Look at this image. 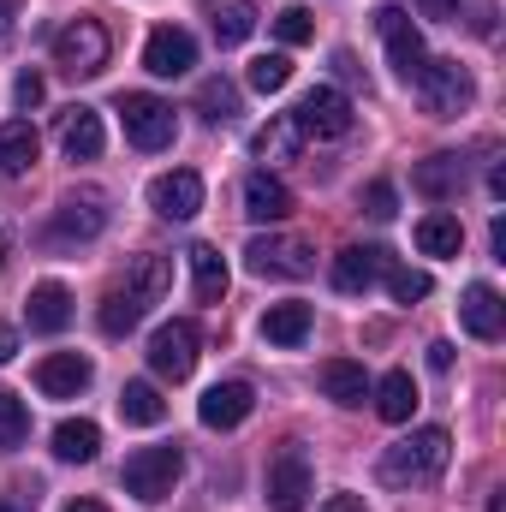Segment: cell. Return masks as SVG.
Returning a JSON list of instances; mask_svg holds the SVG:
<instances>
[{
  "instance_id": "cell-1",
  "label": "cell",
  "mask_w": 506,
  "mask_h": 512,
  "mask_svg": "<svg viewBox=\"0 0 506 512\" xmlns=\"http://www.w3.org/2000/svg\"><path fill=\"white\" fill-rule=\"evenodd\" d=\"M447 459H453V435L447 429H417V435H405L381 453V483L387 489H429V483H441Z\"/></svg>"
},
{
  "instance_id": "cell-2",
  "label": "cell",
  "mask_w": 506,
  "mask_h": 512,
  "mask_svg": "<svg viewBox=\"0 0 506 512\" xmlns=\"http://www.w3.org/2000/svg\"><path fill=\"white\" fill-rule=\"evenodd\" d=\"M411 84H417V102H423L429 120H459L471 108V96H477V84H471V72L459 60H423V72Z\"/></svg>"
},
{
  "instance_id": "cell-3",
  "label": "cell",
  "mask_w": 506,
  "mask_h": 512,
  "mask_svg": "<svg viewBox=\"0 0 506 512\" xmlns=\"http://www.w3.org/2000/svg\"><path fill=\"white\" fill-rule=\"evenodd\" d=\"M245 268L268 274V280H310L316 274V251L292 233H256L245 245Z\"/></svg>"
},
{
  "instance_id": "cell-4",
  "label": "cell",
  "mask_w": 506,
  "mask_h": 512,
  "mask_svg": "<svg viewBox=\"0 0 506 512\" xmlns=\"http://www.w3.org/2000/svg\"><path fill=\"white\" fill-rule=\"evenodd\" d=\"M108 30L96 24V18H72L60 36H54V66L66 72V78H96L102 66H108Z\"/></svg>"
},
{
  "instance_id": "cell-5",
  "label": "cell",
  "mask_w": 506,
  "mask_h": 512,
  "mask_svg": "<svg viewBox=\"0 0 506 512\" xmlns=\"http://www.w3.org/2000/svg\"><path fill=\"white\" fill-rule=\"evenodd\" d=\"M179 471H185V459H179V447H137L126 459V471H120V483H126V495L137 501H167L173 495V483H179Z\"/></svg>"
},
{
  "instance_id": "cell-6",
  "label": "cell",
  "mask_w": 506,
  "mask_h": 512,
  "mask_svg": "<svg viewBox=\"0 0 506 512\" xmlns=\"http://www.w3.org/2000/svg\"><path fill=\"white\" fill-rule=\"evenodd\" d=\"M197 346H203V334H197V322H161L155 334H149V370L161 376V382H185L191 370H197Z\"/></svg>"
},
{
  "instance_id": "cell-7",
  "label": "cell",
  "mask_w": 506,
  "mask_h": 512,
  "mask_svg": "<svg viewBox=\"0 0 506 512\" xmlns=\"http://www.w3.org/2000/svg\"><path fill=\"white\" fill-rule=\"evenodd\" d=\"M268 507L274 512H304L310 507V453L298 441H286L268 459Z\"/></svg>"
},
{
  "instance_id": "cell-8",
  "label": "cell",
  "mask_w": 506,
  "mask_h": 512,
  "mask_svg": "<svg viewBox=\"0 0 506 512\" xmlns=\"http://www.w3.org/2000/svg\"><path fill=\"white\" fill-rule=\"evenodd\" d=\"M120 120H126V137L137 143V149H149V155H155V149H167V143H173V131H179V126H173V108H167L161 96H143V90L120 102Z\"/></svg>"
},
{
  "instance_id": "cell-9",
  "label": "cell",
  "mask_w": 506,
  "mask_h": 512,
  "mask_svg": "<svg viewBox=\"0 0 506 512\" xmlns=\"http://www.w3.org/2000/svg\"><path fill=\"white\" fill-rule=\"evenodd\" d=\"M292 120L304 137H346L352 131V102L334 90V84H316L298 108H292Z\"/></svg>"
},
{
  "instance_id": "cell-10",
  "label": "cell",
  "mask_w": 506,
  "mask_h": 512,
  "mask_svg": "<svg viewBox=\"0 0 506 512\" xmlns=\"http://www.w3.org/2000/svg\"><path fill=\"white\" fill-rule=\"evenodd\" d=\"M376 30H381V42H387V66L411 84V78L423 72V60H429V54H423V36L411 30V18H405L399 6H381V12H376Z\"/></svg>"
},
{
  "instance_id": "cell-11",
  "label": "cell",
  "mask_w": 506,
  "mask_h": 512,
  "mask_svg": "<svg viewBox=\"0 0 506 512\" xmlns=\"http://www.w3.org/2000/svg\"><path fill=\"white\" fill-rule=\"evenodd\" d=\"M143 66H149L155 78H185V72L197 66V42H191V30H179V24L149 30V42H143Z\"/></svg>"
},
{
  "instance_id": "cell-12",
  "label": "cell",
  "mask_w": 506,
  "mask_h": 512,
  "mask_svg": "<svg viewBox=\"0 0 506 512\" xmlns=\"http://www.w3.org/2000/svg\"><path fill=\"white\" fill-rule=\"evenodd\" d=\"M149 209H155L161 221H191V215L203 209V179H197L191 167L161 173V179L149 185Z\"/></svg>"
},
{
  "instance_id": "cell-13",
  "label": "cell",
  "mask_w": 506,
  "mask_h": 512,
  "mask_svg": "<svg viewBox=\"0 0 506 512\" xmlns=\"http://www.w3.org/2000/svg\"><path fill=\"white\" fill-rule=\"evenodd\" d=\"M102 227H108L102 191H78V197H66V203L54 209V227H48V239H54V245H72V239H96Z\"/></svg>"
},
{
  "instance_id": "cell-14",
  "label": "cell",
  "mask_w": 506,
  "mask_h": 512,
  "mask_svg": "<svg viewBox=\"0 0 506 512\" xmlns=\"http://www.w3.org/2000/svg\"><path fill=\"white\" fill-rule=\"evenodd\" d=\"M387 262H393V256L381 251V245H352V251H340L334 256V292L364 298L381 274H387Z\"/></svg>"
},
{
  "instance_id": "cell-15",
  "label": "cell",
  "mask_w": 506,
  "mask_h": 512,
  "mask_svg": "<svg viewBox=\"0 0 506 512\" xmlns=\"http://www.w3.org/2000/svg\"><path fill=\"white\" fill-rule=\"evenodd\" d=\"M90 382H96V364H90L84 352H54V358L36 364V387H42L48 399H78Z\"/></svg>"
},
{
  "instance_id": "cell-16",
  "label": "cell",
  "mask_w": 506,
  "mask_h": 512,
  "mask_svg": "<svg viewBox=\"0 0 506 512\" xmlns=\"http://www.w3.org/2000/svg\"><path fill=\"white\" fill-rule=\"evenodd\" d=\"M251 411H256L251 382H215L203 399H197V417H203V429H239Z\"/></svg>"
},
{
  "instance_id": "cell-17",
  "label": "cell",
  "mask_w": 506,
  "mask_h": 512,
  "mask_svg": "<svg viewBox=\"0 0 506 512\" xmlns=\"http://www.w3.org/2000/svg\"><path fill=\"white\" fill-rule=\"evenodd\" d=\"M459 322H465V334H471V340H501V328H506L501 292L477 280V286L465 292V304H459Z\"/></svg>"
},
{
  "instance_id": "cell-18",
  "label": "cell",
  "mask_w": 506,
  "mask_h": 512,
  "mask_svg": "<svg viewBox=\"0 0 506 512\" xmlns=\"http://www.w3.org/2000/svg\"><path fill=\"white\" fill-rule=\"evenodd\" d=\"M102 143H108V131H102V114H96V108H66V114H60V149H66L72 161H96Z\"/></svg>"
},
{
  "instance_id": "cell-19",
  "label": "cell",
  "mask_w": 506,
  "mask_h": 512,
  "mask_svg": "<svg viewBox=\"0 0 506 512\" xmlns=\"http://www.w3.org/2000/svg\"><path fill=\"white\" fill-rule=\"evenodd\" d=\"M36 155H42V137H36L30 120H6L0 126V173L6 179H24L36 167Z\"/></svg>"
},
{
  "instance_id": "cell-20",
  "label": "cell",
  "mask_w": 506,
  "mask_h": 512,
  "mask_svg": "<svg viewBox=\"0 0 506 512\" xmlns=\"http://www.w3.org/2000/svg\"><path fill=\"white\" fill-rule=\"evenodd\" d=\"M245 215H251V221H268V227L286 221V215H292V191H286L274 173H251V179H245Z\"/></svg>"
},
{
  "instance_id": "cell-21",
  "label": "cell",
  "mask_w": 506,
  "mask_h": 512,
  "mask_svg": "<svg viewBox=\"0 0 506 512\" xmlns=\"http://www.w3.org/2000/svg\"><path fill=\"white\" fill-rule=\"evenodd\" d=\"M66 322H72V292H66L60 280L30 286V328H36V334H60Z\"/></svg>"
},
{
  "instance_id": "cell-22",
  "label": "cell",
  "mask_w": 506,
  "mask_h": 512,
  "mask_svg": "<svg viewBox=\"0 0 506 512\" xmlns=\"http://www.w3.org/2000/svg\"><path fill=\"white\" fill-rule=\"evenodd\" d=\"M417 251L423 256H459L465 251V227H459V215H453V209H429V215L417 221Z\"/></svg>"
},
{
  "instance_id": "cell-23",
  "label": "cell",
  "mask_w": 506,
  "mask_h": 512,
  "mask_svg": "<svg viewBox=\"0 0 506 512\" xmlns=\"http://www.w3.org/2000/svg\"><path fill=\"white\" fill-rule=\"evenodd\" d=\"M102 453V429L90 423V417H66L60 429H54V459H66V465H90Z\"/></svg>"
},
{
  "instance_id": "cell-24",
  "label": "cell",
  "mask_w": 506,
  "mask_h": 512,
  "mask_svg": "<svg viewBox=\"0 0 506 512\" xmlns=\"http://www.w3.org/2000/svg\"><path fill=\"white\" fill-rule=\"evenodd\" d=\"M322 393H328L334 405H364V399H370V376H364V364H352V358H328V364H322Z\"/></svg>"
},
{
  "instance_id": "cell-25",
  "label": "cell",
  "mask_w": 506,
  "mask_h": 512,
  "mask_svg": "<svg viewBox=\"0 0 506 512\" xmlns=\"http://www.w3.org/2000/svg\"><path fill=\"white\" fill-rule=\"evenodd\" d=\"M209 30H215L221 48H239L256 30V6L251 0H209Z\"/></svg>"
},
{
  "instance_id": "cell-26",
  "label": "cell",
  "mask_w": 506,
  "mask_h": 512,
  "mask_svg": "<svg viewBox=\"0 0 506 512\" xmlns=\"http://www.w3.org/2000/svg\"><path fill=\"white\" fill-rule=\"evenodd\" d=\"M191 286H197V304H221L227 298V256L215 245H191Z\"/></svg>"
},
{
  "instance_id": "cell-27",
  "label": "cell",
  "mask_w": 506,
  "mask_h": 512,
  "mask_svg": "<svg viewBox=\"0 0 506 512\" xmlns=\"http://www.w3.org/2000/svg\"><path fill=\"white\" fill-rule=\"evenodd\" d=\"M376 411H381V423H411V411H417V382H411V370H387V376H381Z\"/></svg>"
},
{
  "instance_id": "cell-28",
  "label": "cell",
  "mask_w": 506,
  "mask_h": 512,
  "mask_svg": "<svg viewBox=\"0 0 506 512\" xmlns=\"http://www.w3.org/2000/svg\"><path fill=\"white\" fill-rule=\"evenodd\" d=\"M304 334H310V304H268V316H262V340L268 346H304Z\"/></svg>"
},
{
  "instance_id": "cell-29",
  "label": "cell",
  "mask_w": 506,
  "mask_h": 512,
  "mask_svg": "<svg viewBox=\"0 0 506 512\" xmlns=\"http://www.w3.org/2000/svg\"><path fill=\"white\" fill-rule=\"evenodd\" d=\"M411 185H417L423 197H453V191L465 185V161H459V155H429V161H417Z\"/></svg>"
},
{
  "instance_id": "cell-30",
  "label": "cell",
  "mask_w": 506,
  "mask_h": 512,
  "mask_svg": "<svg viewBox=\"0 0 506 512\" xmlns=\"http://www.w3.org/2000/svg\"><path fill=\"white\" fill-rule=\"evenodd\" d=\"M256 161H298V149H304V131L292 114H280V120H268V126L256 131Z\"/></svg>"
},
{
  "instance_id": "cell-31",
  "label": "cell",
  "mask_w": 506,
  "mask_h": 512,
  "mask_svg": "<svg viewBox=\"0 0 506 512\" xmlns=\"http://www.w3.org/2000/svg\"><path fill=\"white\" fill-rule=\"evenodd\" d=\"M167 280H173V268H167V256H137L126 268V292L149 310V304H161V292H167Z\"/></svg>"
},
{
  "instance_id": "cell-32",
  "label": "cell",
  "mask_w": 506,
  "mask_h": 512,
  "mask_svg": "<svg viewBox=\"0 0 506 512\" xmlns=\"http://www.w3.org/2000/svg\"><path fill=\"white\" fill-rule=\"evenodd\" d=\"M120 417L137 423V429H155V423L167 417V399L155 393V382H126L120 387Z\"/></svg>"
},
{
  "instance_id": "cell-33",
  "label": "cell",
  "mask_w": 506,
  "mask_h": 512,
  "mask_svg": "<svg viewBox=\"0 0 506 512\" xmlns=\"http://www.w3.org/2000/svg\"><path fill=\"white\" fill-rule=\"evenodd\" d=\"M96 322H102V334H114V340H120V334H131V328L143 322V304L131 298L126 286H114V292L102 298V310H96Z\"/></svg>"
},
{
  "instance_id": "cell-34",
  "label": "cell",
  "mask_w": 506,
  "mask_h": 512,
  "mask_svg": "<svg viewBox=\"0 0 506 512\" xmlns=\"http://www.w3.org/2000/svg\"><path fill=\"white\" fill-rule=\"evenodd\" d=\"M197 108H203V120H233L239 114V84H227V78H203L197 84Z\"/></svg>"
},
{
  "instance_id": "cell-35",
  "label": "cell",
  "mask_w": 506,
  "mask_h": 512,
  "mask_svg": "<svg viewBox=\"0 0 506 512\" xmlns=\"http://www.w3.org/2000/svg\"><path fill=\"white\" fill-rule=\"evenodd\" d=\"M245 84H251V90H262V96L286 90V84H292V60H286V54H256L251 72H245Z\"/></svg>"
},
{
  "instance_id": "cell-36",
  "label": "cell",
  "mask_w": 506,
  "mask_h": 512,
  "mask_svg": "<svg viewBox=\"0 0 506 512\" xmlns=\"http://www.w3.org/2000/svg\"><path fill=\"white\" fill-rule=\"evenodd\" d=\"M24 435H30V411H24V399H12V393L0 387V453L24 447Z\"/></svg>"
},
{
  "instance_id": "cell-37",
  "label": "cell",
  "mask_w": 506,
  "mask_h": 512,
  "mask_svg": "<svg viewBox=\"0 0 506 512\" xmlns=\"http://www.w3.org/2000/svg\"><path fill=\"white\" fill-rule=\"evenodd\" d=\"M387 292H393L399 304H417V298L435 292V280H429L423 268H399V262H387Z\"/></svg>"
},
{
  "instance_id": "cell-38",
  "label": "cell",
  "mask_w": 506,
  "mask_h": 512,
  "mask_svg": "<svg viewBox=\"0 0 506 512\" xmlns=\"http://www.w3.org/2000/svg\"><path fill=\"white\" fill-rule=\"evenodd\" d=\"M274 36H280L286 48H304V42L316 36V24H310L304 6H280V12H274Z\"/></svg>"
},
{
  "instance_id": "cell-39",
  "label": "cell",
  "mask_w": 506,
  "mask_h": 512,
  "mask_svg": "<svg viewBox=\"0 0 506 512\" xmlns=\"http://www.w3.org/2000/svg\"><path fill=\"white\" fill-rule=\"evenodd\" d=\"M42 96H48V84H42V78H36V72H24V78H18V84H12V102H18V108H24V114H30V108H42Z\"/></svg>"
},
{
  "instance_id": "cell-40",
  "label": "cell",
  "mask_w": 506,
  "mask_h": 512,
  "mask_svg": "<svg viewBox=\"0 0 506 512\" xmlns=\"http://www.w3.org/2000/svg\"><path fill=\"white\" fill-rule=\"evenodd\" d=\"M364 203H370V215H376V221H387V215H393V185H370V191H364Z\"/></svg>"
},
{
  "instance_id": "cell-41",
  "label": "cell",
  "mask_w": 506,
  "mask_h": 512,
  "mask_svg": "<svg viewBox=\"0 0 506 512\" xmlns=\"http://www.w3.org/2000/svg\"><path fill=\"white\" fill-rule=\"evenodd\" d=\"M12 30H18V0H0V48L12 42Z\"/></svg>"
},
{
  "instance_id": "cell-42",
  "label": "cell",
  "mask_w": 506,
  "mask_h": 512,
  "mask_svg": "<svg viewBox=\"0 0 506 512\" xmlns=\"http://www.w3.org/2000/svg\"><path fill=\"white\" fill-rule=\"evenodd\" d=\"M423 6V18H453L459 12V0H417Z\"/></svg>"
},
{
  "instance_id": "cell-43",
  "label": "cell",
  "mask_w": 506,
  "mask_h": 512,
  "mask_svg": "<svg viewBox=\"0 0 506 512\" xmlns=\"http://www.w3.org/2000/svg\"><path fill=\"white\" fill-rule=\"evenodd\" d=\"M322 512H364V495H334V501H322Z\"/></svg>"
},
{
  "instance_id": "cell-44",
  "label": "cell",
  "mask_w": 506,
  "mask_h": 512,
  "mask_svg": "<svg viewBox=\"0 0 506 512\" xmlns=\"http://www.w3.org/2000/svg\"><path fill=\"white\" fill-rule=\"evenodd\" d=\"M429 364H435V370H453V346H447V340H435V346H429Z\"/></svg>"
},
{
  "instance_id": "cell-45",
  "label": "cell",
  "mask_w": 506,
  "mask_h": 512,
  "mask_svg": "<svg viewBox=\"0 0 506 512\" xmlns=\"http://www.w3.org/2000/svg\"><path fill=\"white\" fill-rule=\"evenodd\" d=\"M12 352H18V328L0 322V364H12Z\"/></svg>"
},
{
  "instance_id": "cell-46",
  "label": "cell",
  "mask_w": 506,
  "mask_h": 512,
  "mask_svg": "<svg viewBox=\"0 0 506 512\" xmlns=\"http://www.w3.org/2000/svg\"><path fill=\"white\" fill-rule=\"evenodd\" d=\"M66 512H108V507H102V501H72Z\"/></svg>"
},
{
  "instance_id": "cell-47",
  "label": "cell",
  "mask_w": 506,
  "mask_h": 512,
  "mask_svg": "<svg viewBox=\"0 0 506 512\" xmlns=\"http://www.w3.org/2000/svg\"><path fill=\"white\" fill-rule=\"evenodd\" d=\"M0 512H18V507H12V501H0Z\"/></svg>"
}]
</instances>
